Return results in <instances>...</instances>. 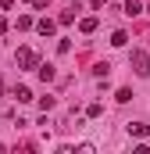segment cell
I'll return each instance as SVG.
<instances>
[{"label": "cell", "mask_w": 150, "mask_h": 154, "mask_svg": "<svg viewBox=\"0 0 150 154\" xmlns=\"http://www.w3.org/2000/svg\"><path fill=\"white\" fill-rule=\"evenodd\" d=\"M0 7H14V0H0Z\"/></svg>", "instance_id": "obj_13"}, {"label": "cell", "mask_w": 150, "mask_h": 154, "mask_svg": "<svg viewBox=\"0 0 150 154\" xmlns=\"http://www.w3.org/2000/svg\"><path fill=\"white\" fill-rule=\"evenodd\" d=\"M36 75L43 79V82H54V75H57V72H54V65H36Z\"/></svg>", "instance_id": "obj_4"}, {"label": "cell", "mask_w": 150, "mask_h": 154, "mask_svg": "<svg viewBox=\"0 0 150 154\" xmlns=\"http://www.w3.org/2000/svg\"><path fill=\"white\" fill-rule=\"evenodd\" d=\"M57 22H61V25H72V22H75V14H72V11H61V18H57Z\"/></svg>", "instance_id": "obj_12"}, {"label": "cell", "mask_w": 150, "mask_h": 154, "mask_svg": "<svg viewBox=\"0 0 150 154\" xmlns=\"http://www.w3.org/2000/svg\"><path fill=\"white\" fill-rule=\"evenodd\" d=\"M14 61H18V68H36V65H39V57H36V50H32V47H18Z\"/></svg>", "instance_id": "obj_1"}, {"label": "cell", "mask_w": 150, "mask_h": 154, "mask_svg": "<svg viewBox=\"0 0 150 154\" xmlns=\"http://www.w3.org/2000/svg\"><path fill=\"white\" fill-rule=\"evenodd\" d=\"M147 133H150L147 122H129V136H147Z\"/></svg>", "instance_id": "obj_5"}, {"label": "cell", "mask_w": 150, "mask_h": 154, "mask_svg": "<svg viewBox=\"0 0 150 154\" xmlns=\"http://www.w3.org/2000/svg\"><path fill=\"white\" fill-rule=\"evenodd\" d=\"M14 97H18L22 104H29V100H32V90H29V86H18V90H14Z\"/></svg>", "instance_id": "obj_8"}, {"label": "cell", "mask_w": 150, "mask_h": 154, "mask_svg": "<svg viewBox=\"0 0 150 154\" xmlns=\"http://www.w3.org/2000/svg\"><path fill=\"white\" fill-rule=\"evenodd\" d=\"M79 29H82L86 36H89V32H97V18H82V22H79Z\"/></svg>", "instance_id": "obj_7"}, {"label": "cell", "mask_w": 150, "mask_h": 154, "mask_svg": "<svg viewBox=\"0 0 150 154\" xmlns=\"http://www.w3.org/2000/svg\"><path fill=\"white\" fill-rule=\"evenodd\" d=\"M114 100H118V104H129V100H132V90H125V86H122V90L114 93Z\"/></svg>", "instance_id": "obj_10"}, {"label": "cell", "mask_w": 150, "mask_h": 154, "mask_svg": "<svg viewBox=\"0 0 150 154\" xmlns=\"http://www.w3.org/2000/svg\"><path fill=\"white\" fill-rule=\"evenodd\" d=\"M122 11H125L129 18H136V14L143 11V4H140V0H125V7H122Z\"/></svg>", "instance_id": "obj_6"}, {"label": "cell", "mask_w": 150, "mask_h": 154, "mask_svg": "<svg viewBox=\"0 0 150 154\" xmlns=\"http://www.w3.org/2000/svg\"><path fill=\"white\" fill-rule=\"evenodd\" d=\"M0 32H7V18H0Z\"/></svg>", "instance_id": "obj_14"}, {"label": "cell", "mask_w": 150, "mask_h": 154, "mask_svg": "<svg viewBox=\"0 0 150 154\" xmlns=\"http://www.w3.org/2000/svg\"><path fill=\"white\" fill-rule=\"evenodd\" d=\"M107 72H111V65H107V61H100V65H93V75H97V79H107Z\"/></svg>", "instance_id": "obj_9"}, {"label": "cell", "mask_w": 150, "mask_h": 154, "mask_svg": "<svg viewBox=\"0 0 150 154\" xmlns=\"http://www.w3.org/2000/svg\"><path fill=\"white\" fill-rule=\"evenodd\" d=\"M54 29H57V25H54L50 18H39V22H36V32H39V36H54Z\"/></svg>", "instance_id": "obj_3"}, {"label": "cell", "mask_w": 150, "mask_h": 154, "mask_svg": "<svg viewBox=\"0 0 150 154\" xmlns=\"http://www.w3.org/2000/svg\"><path fill=\"white\" fill-rule=\"evenodd\" d=\"M111 43H114V47H125V43H129V36H125V32L118 29V32H114V36H111Z\"/></svg>", "instance_id": "obj_11"}, {"label": "cell", "mask_w": 150, "mask_h": 154, "mask_svg": "<svg viewBox=\"0 0 150 154\" xmlns=\"http://www.w3.org/2000/svg\"><path fill=\"white\" fill-rule=\"evenodd\" d=\"M132 68H136V75H150V54L147 50H132Z\"/></svg>", "instance_id": "obj_2"}]
</instances>
